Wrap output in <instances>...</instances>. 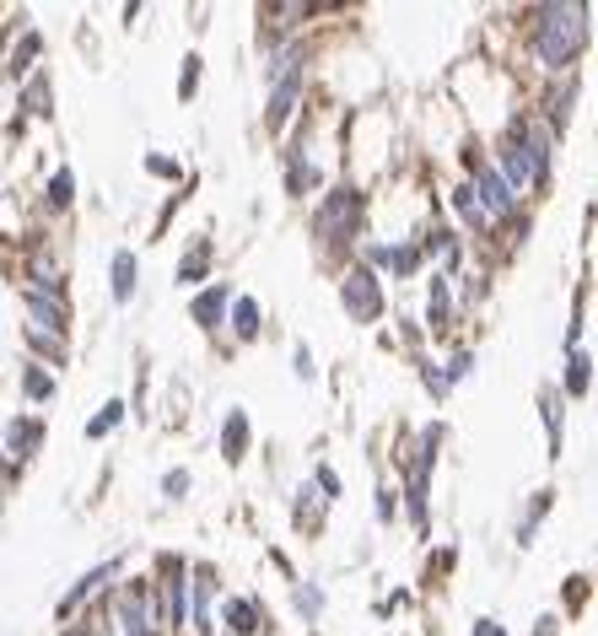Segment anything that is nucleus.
Segmentation results:
<instances>
[{
  "label": "nucleus",
  "instance_id": "1",
  "mask_svg": "<svg viewBox=\"0 0 598 636\" xmlns=\"http://www.w3.org/2000/svg\"><path fill=\"white\" fill-rule=\"evenodd\" d=\"M588 38H594V11L577 0H545L529 11V54H534L539 76H550V81L577 76Z\"/></svg>",
  "mask_w": 598,
  "mask_h": 636
},
{
  "label": "nucleus",
  "instance_id": "2",
  "mask_svg": "<svg viewBox=\"0 0 598 636\" xmlns=\"http://www.w3.org/2000/svg\"><path fill=\"white\" fill-rule=\"evenodd\" d=\"M313 232H318V249L340 254V249H361V232H367V189L361 183H334L323 189L318 211H313Z\"/></svg>",
  "mask_w": 598,
  "mask_h": 636
},
{
  "label": "nucleus",
  "instance_id": "3",
  "mask_svg": "<svg viewBox=\"0 0 598 636\" xmlns=\"http://www.w3.org/2000/svg\"><path fill=\"white\" fill-rule=\"evenodd\" d=\"M469 173H474V189H480V200H485L491 221H496V227H507V221H518V227H523V211H518V183H512L496 162L485 157L480 147H469Z\"/></svg>",
  "mask_w": 598,
  "mask_h": 636
},
{
  "label": "nucleus",
  "instance_id": "4",
  "mask_svg": "<svg viewBox=\"0 0 598 636\" xmlns=\"http://www.w3.org/2000/svg\"><path fill=\"white\" fill-rule=\"evenodd\" d=\"M340 308L351 323H378L383 308H389V297H383V276L378 270H367V265H351L345 276H340Z\"/></svg>",
  "mask_w": 598,
  "mask_h": 636
},
{
  "label": "nucleus",
  "instance_id": "5",
  "mask_svg": "<svg viewBox=\"0 0 598 636\" xmlns=\"http://www.w3.org/2000/svg\"><path fill=\"white\" fill-rule=\"evenodd\" d=\"M114 583H119V567H114V561H103V567L81 572V577H76V588L54 605V615H60V621H76V615H81L98 594H114Z\"/></svg>",
  "mask_w": 598,
  "mask_h": 636
},
{
  "label": "nucleus",
  "instance_id": "6",
  "mask_svg": "<svg viewBox=\"0 0 598 636\" xmlns=\"http://www.w3.org/2000/svg\"><path fill=\"white\" fill-rule=\"evenodd\" d=\"M232 303H238V292H232L227 281H211L205 292H194L189 318H194L205 334H216V329H227V323H232Z\"/></svg>",
  "mask_w": 598,
  "mask_h": 636
},
{
  "label": "nucleus",
  "instance_id": "7",
  "mask_svg": "<svg viewBox=\"0 0 598 636\" xmlns=\"http://www.w3.org/2000/svg\"><path fill=\"white\" fill-rule=\"evenodd\" d=\"M22 314H27V329L54 334V340H65V329H71V303L65 297H43V292L22 287Z\"/></svg>",
  "mask_w": 598,
  "mask_h": 636
},
{
  "label": "nucleus",
  "instance_id": "8",
  "mask_svg": "<svg viewBox=\"0 0 598 636\" xmlns=\"http://www.w3.org/2000/svg\"><path fill=\"white\" fill-rule=\"evenodd\" d=\"M577 92H583V81H577V76H561V81H550V87H545V98H539V109H534V114L556 130V141H561V136H567V125H572V103H577Z\"/></svg>",
  "mask_w": 598,
  "mask_h": 636
},
{
  "label": "nucleus",
  "instance_id": "9",
  "mask_svg": "<svg viewBox=\"0 0 598 636\" xmlns=\"http://www.w3.org/2000/svg\"><path fill=\"white\" fill-rule=\"evenodd\" d=\"M22 281H27V292L65 297V270H60V259H54L49 249H38V254H27V259H22Z\"/></svg>",
  "mask_w": 598,
  "mask_h": 636
},
{
  "label": "nucleus",
  "instance_id": "10",
  "mask_svg": "<svg viewBox=\"0 0 598 636\" xmlns=\"http://www.w3.org/2000/svg\"><path fill=\"white\" fill-rule=\"evenodd\" d=\"M38 448H43V421L38 416H11L5 421V459H11V470L27 465Z\"/></svg>",
  "mask_w": 598,
  "mask_h": 636
},
{
  "label": "nucleus",
  "instance_id": "11",
  "mask_svg": "<svg viewBox=\"0 0 598 636\" xmlns=\"http://www.w3.org/2000/svg\"><path fill=\"white\" fill-rule=\"evenodd\" d=\"M448 205L463 216V227H469V232H496V221H491V211H485V200H480L474 178H458V183H453Z\"/></svg>",
  "mask_w": 598,
  "mask_h": 636
},
{
  "label": "nucleus",
  "instance_id": "12",
  "mask_svg": "<svg viewBox=\"0 0 598 636\" xmlns=\"http://www.w3.org/2000/svg\"><path fill=\"white\" fill-rule=\"evenodd\" d=\"M302 81H307V71H297V76H287V81L270 87V103H265V125L270 130L292 125V114H297V103H302Z\"/></svg>",
  "mask_w": 598,
  "mask_h": 636
},
{
  "label": "nucleus",
  "instance_id": "13",
  "mask_svg": "<svg viewBox=\"0 0 598 636\" xmlns=\"http://www.w3.org/2000/svg\"><path fill=\"white\" fill-rule=\"evenodd\" d=\"M421 249L443 265V276H448V281L463 270V243H458V232H453V227H427V232H421Z\"/></svg>",
  "mask_w": 598,
  "mask_h": 636
},
{
  "label": "nucleus",
  "instance_id": "14",
  "mask_svg": "<svg viewBox=\"0 0 598 636\" xmlns=\"http://www.w3.org/2000/svg\"><path fill=\"white\" fill-rule=\"evenodd\" d=\"M281 157H287V194H292V200H307V189H318V183H323V173L307 162L302 141H287V152H281Z\"/></svg>",
  "mask_w": 598,
  "mask_h": 636
},
{
  "label": "nucleus",
  "instance_id": "15",
  "mask_svg": "<svg viewBox=\"0 0 598 636\" xmlns=\"http://www.w3.org/2000/svg\"><path fill=\"white\" fill-rule=\"evenodd\" d=\"M221 632L227 636H265V615L254 599H221Z\"/></svg>",
  "mask_w": 598,
  "mask_h": 636
},
{
  "label": "nucleus",
  "instance_id": "16",
  "mask_svg": "<svg viewBox=\"0 0 598 636\" xmlns=\"http://www.w3.org/2000/svg\"><path fill=\"white\" fill-rule=\"evenodd\" d=\"M427 329H432V334H448L453 329V281L443 270L427 281Z\"/></svg>",
  "mask_w": 598,
  "mask_h": 636
},
{
  "label": "nucleus",
  "instance_id": "17",
  "mask_svg": "<svg viewBox=\"0 0 598 636\" xmlns=\"http://www.w3.org/2000/svg\"><path fill=\"white\" fill-rule=\"evenodd\" d=\"M539 421H545V437H550V459H561V432H567V394L550 383L539 389Z\"/></svg>",
  "mask_w": 598,
  "mask_h": 636
},
{
  "label": "nucleus",
  "instance_id": "18",
  "mask_svg": "<svg viewBox=\"0 0 598 636\" xmlns=\"http://www.w3.org/2000/svg\"><path fill=\"white\" fill-rule=\"evenodd\" d=\"M136 281H141V259L130 249H114L109 254V287H114V303H130L136 297Z\"/></svg>",
  "mask_w": 598,
  "mask_h": 636
},
{
  "label": "nucleus",
  "instance_id": "19",
  "mask_svg": "<svg viewBox=\"0 0 598 636\" xmlns=\"http://www.w3.org/2000/svg\"><path fill=\"white\" fill-rule=\"evenodd\" d=\"M594 389V356L577 345V351H567V367H561V394L567 399H583Z\"/></svg>",
  "mask_w": 598,
  "mask_h": 636
},
{
  "label": "nucleus",
  "instance_id": "20",
  "mask_svg": "<svg viewBox=\"0 0 598 636\" xmlns=\"http://www.w3.org/2000/svg\"><path fill=\"white\" fill-rule=\"evenodd\" d=\"M249 443H254V432H249V410H227V421H221V459H227V465H238V459L249 454Z\"/></svg>",
  "mask_w": 598,
  "mask_h": 636
},
{
  "label": "nucleus",
  "instance_id": "21",
  "mask_svg": "<svg viewBox=\"0 0 598 636\" xmlns=\"http://www.w3.org/2000/svg\"><path fill=\"white\" fill-rule=\"evenodd\" d=\"M211 259H216V243L211 238H200V243H189V254L178 259V287H194V281H205V270H211Z\"/></svg>",
  "mask_w": 598,
  "mask_h": 636
},
{
  "label": "nucleus",
  "instance_id": "22",
  "mask_svg": "<svg viewBox=\"0 0 598 636\" xmlns=\"http://www.w3.org/2000/svg\"><path fill=\"white\" fill-rule=\"evenodd\" d=\"M227 329H232L243 345H249V340H259V329H265V308H259L249 292H238V303H232V323H227Z\"/></svg>",
  "mask_w": 598,
  "mask_h": 636
},
{
  "label": "nucleus",
  "instance_id": "23",
  "mask_svg": "<svg viewBox=\"0 0 598 636\" xmlns=\"http://www.w3.org/2000/svg\"><path fill=\"white\" fill-rule=\"evenodd\" d=\"M16 109H27L33 119H49L54 114V92H49V71H38L33 81H22V103Z\"/></svg>",
  "mask_w": 598,
  "mask_h": 636
},
{
  "label": "nucleus",
  "instance_id": "24",
  "mask_svg": "<svg viewBox=\"0 0 598 636\" xmlns=\"http://www.w3.org/2000/svg\"><path fill=\"white\" fill-rule=\"evenodd\" d=\"M22 399H27V405L54 399V372H49L43 361H22Z\"/></svg>",
  "mask_w": 598,
  "mask_h": 636
},
{
  "label": "nucleus",
  "instance_id": "25",
  "mask_svg": "<svg viewBox=\"0 0 598 636\" xmlns=\"http://www.w3.org/2000/svg\"><path fill=\"white\" fill-rule=\"evenodd\" d=\"M427 265V249L421 243H410V238H394V259H389V276L394 281H410L416 270Z\"/></svg>",
  "mask_w": 598,
  "mask_h": 636
},
{
  "label": "nucleus",
  "instance_id": "26",
  "mask_svg": "<svg viewBox=\"0 0 598 636\" xmlns=\"http://www.w3.org/2000/svg\"><path fill=\"white\" fill-rule=\"evenodd\" d=\"M38 49H43V38H38V33H27V38L11 49V65H5V76H11V81H22V76L33 81V76H38V65H33V60H38Z\"/></svg>",
  "mask_w": 598,
  "mask_h": 636
},
{
  "label": "nucleus",
  "instance_id": "27",
  "mask_svg": "<svg viewBox=\"0 0 598 636\" xmlns=\"http://www.w3.org/2000/svg\"><path fill=\"white\" fill-rule=\"evenodd\" d=\"M43 205H49V211H71V205H76V173H71V167H54V173H49Z\"/></svg>",
  "mask_w": 598,
  "mask_h": 636
},
{
  "label": "nucleus",
  "instance_id": "28",
  "mask_svg": "<svg viewBox=\"0 0 598 636\" xmlns=\"http://www.w3.org/2000/svg\"><path fill=\"white\" fill-rule=\"evenodd\" d=\"M550 507H556V491H550V485L529 496V507H523V518H518V545H534V523H539Z\"/></svg>",
  "mask_w": 598,
  "mask_h": 636
},
{
  "label": "nucleus",
  "instance_id": "29",
  "mask_svg": "<svg viewBox=\"0 0 598 636\" xmlns=\"http://www.w3.org/2000/svg\"><path fill=\"white\" fill-rule=\"evenodd\" d=\"M416 378L427 383V394H432V399H448V394H453V383H448V372H443V361H432L427 351H416Z\"/></svg>",
  "mask_w": 598,
  "mask_h": 636
},
{
  "label": "nucleus",
  "instance_id": "30",
  "mask_svg": "<svg viewBox=\"0 0 598 636\" xmlns=\"http://www.w3.org/2000/svg\"><path fill=\"white\" fill-rule=\"evenodd\" d=\"M22 345H27L33 356H43V367H65V340L38 334V329H22Z\"/></svg>",
  "mask_w": 598,
  "mask_h": 636
},
{
  "label": "nucleus",
  "instance_id": "31",
  "mask_svg": "<svg viewBox=\"0 0 598 636\" xmlns=\"http://www.w3.org/2000/svg\"><path fill=\"white\" fill-rule=\"evenodd\" d=\"M119 427H125V405L109 399V405H98V416L87 421V437L98 443V437H109V432H119Z\"/></svg>",
  "mask_w": 598,
  "mask_h": 636
},
{
  "label": "nucleus",
  "instance_id": "32",
  "mask_svg": "<svg viewBox=\"0 0 598 636\" xmlns=\"http://www.w3.org/2000/svg\"><path fill=\"white\" fill-rule=\"evenodd\" d=\"M443 372H448V383H463L474 372V351L469 345H453L448 356H443Z\"/></svg>",
  "mask_w": 598,
  "mask_h": 636
},
{
  "label": "nucleus",
  "instance_id": "33",
  "mask_svg": "<svg viewBox=\"0 0 598 636\" xmlns=\"http://www.w3.org/2000/svg\"><path fill=\"white\" fill-rule=\"evenodd\" d=\"M292 599H297V615H302V621H318V615H323V588L297 583V588H292Z\"/></svg>",
  "mask_w": 598,
  "mask_h": 636
},
{
  "label": "nucleus",
  "instance_id": "34",
  "mask_svg": "<svg viewBox=\"0 0 598 636\" xmlns=\"http://www.w3.org/2000/svg\"><path fill=\"white\" fill-rule=\"evenodd\" d=\"M200 65H205L200 54H183V71H178V98H183V103L200 92Z\"/></svg>",
  "mask_w": 598,
  "mask_h": 636
},
{
  "label": "nucleus",
  "instance_id": "35",
  "mask_svg": "<svg viewBox=\"0 0 598 636\" xmlns=\"http://www.w3.org/2000/svg\"><path fill=\"white\" fill-rule=\"evenodd\" d=\"M292 372H297L302 383H313V378H318V367H313V351H307V345L292 351Z\"/></svg>",
  "mask_w": 598,
  "mask_h": 636
},
{
  "label": "nucleus",
  "instance_id": "36",
  "mask_svg": "<svg viewBox=\"0 0 598 636\" xmlns=\"http://www.w3.org/2000/svg\"><path fill=\"white\" fill-rule=\"evenodd\" d=\"M313 485L323 491V501H334V496H340V475H334L329 465H318V475H313Z\"/></svg>",
  "mask_w": 598,
  "mask_h": 636
},
{
  "label": "nucleus",
  "instance_id": "37",
  "mask_svg": "<svg viewBox=\"0 0 598 636\" xmlns=\"http://www.w3.org/2000/svg\"><path fill=\"white\" fill-rule=\"evenodd\" d=\"M189 485H194V475H189V470H167V475H162V491H167V496H183Z\"/></svg>",
  "mask_w": 598,
  "mask_h": 636
},
{
  "label": "nucleus",
  "instance_id": "38",
  "mask_svg": "<svg viewBox=\"0 0 598 636\" xmlns=\"http://www.w3.org/2000/svg\"><path fill=\"white\" fill-rule=\"evenodd\" d=\"M147 173H156V178H183V167H178V162L173 157H151V152H147Z\"/></svg>",
  "mask_w": 598,
  "mask_h": 636
},
{
  "label": "nucleus",
  "instance_id": "39",
  "mask_svg": "<svg viewBox=\"0 0 598 636\" xmlns=\"http://www.w3.org/2000/svg\"><path fill=\"white\" fill-rule=\"evenodd\" d=\"M469 636H507V632H501V621H491V615H480V621L469 626Z\"/></svg>",
  "mask_w": 598,
  "mask_h": 636
},
{
  "label": "nucleus",
  "instance_id": "40",
  "mask_svg": "<svg viewBox=\"0 0 598 636\" xmlns=\"http://www.w3.org/2000/svg\"><path fill=\"white\" fill-rule=\"evenodd\" d=\"M556 626H561L556 615H539V621H534V632H529V636H556Z\"/></svg>",
  "mask_w": 598,
  "mask_h": 636
},
{
  "label": "nucleus",
  "instance_id": "41",
  "mask_svg": "<svg viewBox=\"0 0 598 636\" xmlns=\"http://www.w3.org/2000/svg\"><path fill=\"white\" fill-rule=\"evenodd\" d=\"M378 518H394V491H378Z\"/></svg>",
  "mask_w": 598,
  "mask_h": 636
}]
</instances>
